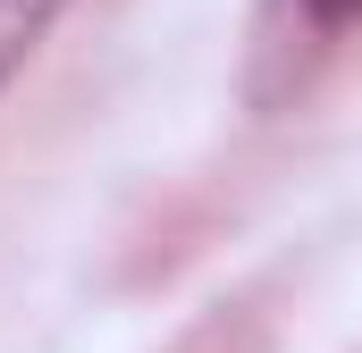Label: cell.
<instances>
[{
  "mask_svg": "<svg viewBox=\"0 0 362 353\" xmlns=\"http://www.w3.org/2000/svg\"><path fill=\"white\" fill-rule=\"evenodd\" d=\"M354 25H362V0H262L253 34H245V101L253 109H286L346 51Z\"/></svg>",
  "mask_w": 362,
  "mask_h": 353,
  "instance_id": "obj_1",
  "label": "cell"
},
{
  "mask_svg": "<svg viewBox=\"0 0 362 353\" xmlns=\"http://www.w3.org/2000/svg\"><path fill=\"white\" fill-rule=\"evenodd\" d=\"M76 0H0V92H8V76L42 51V34L68 17Z\"/></svg>",
  "mask_w": 362,
  "mask_h": 353,
  "instance_id": "obj_2",
  "label": "cell"
}]
</instances>
